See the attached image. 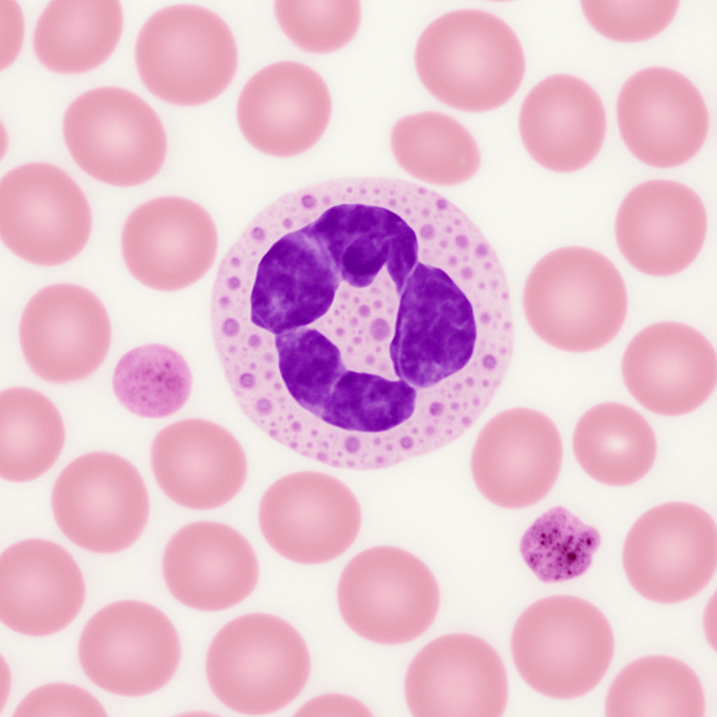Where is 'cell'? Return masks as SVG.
<instances>
[{"label": "cell", "mask_w": 717, "mask_h": 717, "mask_svg": "<svg viewBox=\"0 0 717 717\" xmlns=\"http://www.w3.org/2000/svg\"><path fill=\"white\" fill-rule=\"evenodd\" d=\"M404 689L415 717H499L508 695L500 656L468 634L445 635L425 646L409 665Z\"/></svg>", "instance_id": "cell-15"}, {"label": "cell", "mask_w": 717, "mask_h": 717, "mask_svg": "<svg viewBox=\"0 0 717 717\" xmlns=\"http://www.w3.org/2000/svg\"><path fill=\"white\" fill-rule=\"evenodd\" d=\"M419 202V230L425 263L441 268L471 291L509 290L494 250L460 209L424 188Z\"/></svg>", "instance_id": "cell-30"}, {"label": "cell", "mask_w": 717, "mask_h": 717, "mask_svg": "<svg viewBox=\"0 0 717 717\" xmlns=\"http://www.w3.org/2000/svg\"><path fill=\"white\" fill-rule=\"evenodd\" d=\"M706 214L699 197L681 183L653 180L632 189L615 220L622 256L642 273L667 277L689 266L706 236Z\"/></svg>", "instance_id": "cell-22"}, {"label": "cell", "mask_w": 717, "mask_h": 717, "mask_svg": "<svg viewBox=\"0 0 717 717\" xmlns=\"http://www.w3.org/2000/svg\"><path fill=\"white\" fill-rule=\"evenodd\" d=\"M706 709L695 671L674 657L637 659L615 677L606 695L607 717H702Z\"/></svg>", "instance_id": "cell-32"}, {"label": "cell", "mask_w": 717, "mask_h": 717, "mask_svg": "<svg viewBox=\"0 0 717 717\" xmlns=\"http://www.w3.org/2000/svg\"><path fill=\"white\" fill-rule=\"evenodd\" d=\"M215 225L207 211L185 198L149 200L127 217L121 245L125 265L144 286L162 291L186 288L211 267Z\"/></svg>", "instance_id": "cell-18"}, {"label": "cell", "mask_w": 717, "mask_h": 717, "mask_svg": "<svg viewBox=\"0 0 717 717\" xmlns=\"http://www.w3.org/2000/svg\"><path fill=\"white\" fill-rule=\"evenodd\" d=\"M162 573L172 594L199 611H218L246 599L259 576L249 541L231 527L211 521L185 525L167 543Z\"/></svg>", "instance_id": "cell-24"}, {"label": "cell", "mask_w": 717, "mask_h": 717, "mask_svg": "<svg viewBox=\"0 0 717 717\" xmlns=\"http://www.w3.org/2000/svg\"><path fill=\"white\" fill-rule=\"evenodd\" d=\"M274 13L286 35L300 48L316 53L337 50L357 32L356 0H277Z\"/></svg>", "instance_id": "cell-37"}, {"label": "cell", "mask_w": 717, "mask_h": 717, "mask_svg": "<svg viewBox=\"0 0 717 717\" xmlns=\"http://www.w3.org/2000/svg\"><path fill=\"white\" fill-rule=\"evenodd\" d=\"M92 218L78 185L61 169L34 162L9 171L0 182V235L15 255L53 266L78 254Z\"/></svg>", "instance_id": "cell-12"}, {"label": "cell", "mask_w": 717, "mask_h": 717, "mask_svg": "<svg viewBox=\"0 0 717 717\" xmlns=\"http://www.w3.org/2000/svg\"><path fill=\"white\" fill-rule=\"evenodd\" d=\"M622 139L643 162L681 165L702 146L708 130L705 102L695 85L673 69L653 67L630 76L617 100Z\"/></svg>", "instance_id": "cell-16"}, {"label": "cell", "mask_w": 717, "mask_h": 717, "mask_svg": "<svg viewBox=\"0 0 717 717\" xmlns=\"http://www.w3.org/2000/svg\"><path fill=\"white\" fill-rule=\"evenodd\" d=\"M51 504L58 527L71 542L102 554L132 545L149 514L148 492L137 468L104 452L71 462L54 485Z\"/></svg>", "instance_id": "cell-9"}, {"label": "cell", "mask_w": 717, "mask_h": 717, "mask_svg": "<svg viewBox=\"0 0 717 717\" xmlns=\"http://www.w3.org/2000/svg\"><path fill=\"white\" fill-rule=\"evenodd\" d=\"M210 319L215 349L238 406L253 424L280 443L290 415L274 336L251 322L248 292L236 284H214Z\"/></svg>", "instance_id": "cell-19"}, {"label": "cell", "mask_w": 717, "mask_h": 717, "mask_svg": "<svg viewBox=\"0 0 717 717\" xmlns=\"http://www.w3.org/2000/svg\"><path fill=\"white\" fill-rule=\"evenodd\" d=\"M562 456L561 436L550 418L536 410L511 408L494 416L481 429L472 452L471 473L489 502L523 508L550 492Z\"/></svg>", "instance_id": "cell-14"}, {"label": "cell", "mask_w": 717, "mask_h": 717, "mask_svg": "<svg viewBox=\"0 0 717 717\" xmlns=\"http://www.w3.org/2000/svg\"><path fill=\"white\" fill-rule=\"evenodd\" d=\"M151 462L162 491L176 504L210 510L232 499L247 475L244 450L228 430L202 419H186L153 439Z\"/></svg>", "instance_id": "cell-23"}, {"label": "cell", "mask_w": 717, "mask_h": 717, "mask_svg": "<svg viewBox=\"0 0 717 717\" xmlns=\"http://www.w3.org/2000/svg\"><path fill=\"white\" fill-rule=\"evenodd\" d=\"M123 25L118 1H52L36 23L34 52L52 71L86 72L110 57L120 40Z\"/></svg>", "instance_id": "cell-28"}, {"label": "cell", "mask_w": 717, "mask_h": 717, "mask_svg": "<svg viewBox=\"0 0 717 717\" xmlns=\"http://www.w3.org/2000/svg\"><path fill=\"white\" fill-rule=\"evenodd\" d=\"M190 369L175 349L147 344L127 352L112 377L113 391L130 412L146 418H164L180 410L192 390Z\"/></svg>", "instance_id": "cell-34"}, {"label": "cell", "mask_w": 717, "mask_h": 717, "mask_svg": "<svg viewBox=\"0 0 717 717\" xmlns=\"http://www.w3.org/2000/svg\"><path fill=\"white\" fill-rule=\"evenodd\" d=\"M297 716H373L370 711L358 699L341 694L317 696L302 706Z\"/></svg>", "instance_id": "cell-41"}, {"label": "cell", "mask_w": 717, "mask_h": 717, "mask_svg": "<svg viewBox=\"0 0 717 717\" xmlns=\"http://www.w3.org/2000/svg\"><path fill=\"white\" fill-rule=\"evenodd\" d=\"M622 563L632 587L661 604L687 600L709 583L717 565L714 521L690 503L671 502L642 515L625 539Z\"/></svg>", "instance_id": "cell-11"}, {"label": "cell", "mask_w": 717, "mask_h": 717, "mask_svg": "<svg viewBox=\"0 0 717 717\" xmlns=\"http://www.w3.org/2000/svg\"><path fill=\"white\" fill-rule=\"evenodd\" d=\"M280 377L291 397L316 419L347 370L340 352L318 330L300 327L274 335Z\"/></svg>", "instance_id": "cell-36"}, {"label": "cell", "mask_w": 717, "mask_h": 717, "mask_svg": "<svg viewBox=\"0 0 717 717\" xmlns=\"http://www.w3.org/2000/svg\"><path fill=\"white\" fill-rule=\"evenodd\" d=\"M217 275L246 288L251 322L273 335L323 316L342 281L324 248L298 225L283 197L250 222Z\"/></svg>", "instance_id": "cell-1"}, {"label": "cell", "mask_w": 717, "mask_h": 717, "mask_svg": "<svg viewBox=\"0 0 717 717\" xmlns=\"http://www.w3.org/2000/svg\"><path fill=\"white\" fill-rule=\"evenodd\" d=\"M573 449L581 466L594 480L611 486H626L641 479L652 467L656 439L648 422L632 408L604 403L579 419Z\"/></svg>", "instance_id": "cell-29"}, {"label": "cell", "mask_w": 717, "mask_h": 717, "mask_svg": "<svg viewBox=\"0 0 717 717\" xmlns=\"http://www.w3.org/2000/svg\"><path fill=\"white\" fill-rule=\"evenodd\" d=\"M19 335L32 370L46 381L67 383L98 368L110 347L111 328L105 307L91 291L58 284L30 299Z\"/></svg>", "instance_id": "cell-17"}, {"label": "cell", "mask_w": 717, "mask_h": 717, "mask_svg": "<svg viewBox=\"0 0 717 717\" xmlns=\"http://www.w3.org/2000/svg\"><path fill=\"white\" fill-rule=\"evenodd\" d=\"M337 603L348 627L368 641L387 645L422 634L438 613L440 592L428 566L399 548H370L346 565Z\"/></svg>", "instance_id": "cell-8"}, {"label": "cell", "mask_w": 717, "mask_h": 717, "mask_svg": "<svg viewBox=\"0 0 717 717\" xmlns=\"http://www.w3.org/2000/svg\"><path fill=\"white\" fill-rule=\"evenodd\" d=\"M263 537L283 557L302 564L330 562L345 552L361 525L351 489L327 473L305 471L271 485L258 509Z\"/></svg>", "instance_id": "cell-13"}, {"label": "cell", "mask_w": 717, "mask_h": 717, "mask_svg": "<svg viewBox=\"0 0 717 717\" xmlns=\"http://www.w3.org/2000/svg\"><path fill=\"white\" fill-rule=\"evenodd\" d=\"M331 99L321 77L299 62L269 64L251 76L239 96L237 116L246 140L273 156L300 153L321 137Z\"/></svg>", "instance_id": "cell-21"}, {"label": "cell", "mask_w": 717, "mask_h": 717, "mask_svg": "<svg viewBox=\"0 0 717 717\" xmlns=\"http://www.w3.org/2000/svg\"><path fill=\"white\" fill-rule=\"evenodd\" d=\"M621 367L632 396L664 416L693 411L716 385L713 346L699 331L677 322L655 323L638 333L625 349Z\"/></svg>", "instance_id": "cell-20"}, {"label": "cell", "mask_w": 717, "mask_h": 717, "mask_svg": "<svg viewBox=\"0 0 717 717\" xmlns=\"http://www.w3.org/2000/svg\"><path fill=\"white\" fill-rule=\"evenodd\" d=\"M599 532L562 506L550 508L527 528L519 545L523 560L544 583L569 580L590 566Z\"/></svg>", "instance_id": "cell-35"}, {"label": "cell", "mask_w": 717, "mask_h": 717, "mask_svg": "<svg viewBox=\"0 0 717 717\" xmlns=\"http://www.w3.org/2000/svg\"><path fill=\"white\" fill-rule=\"evenodd\" d=\"M1 59L2 70L18 56L23 40L24 22L21 9L13 1H1Z\"/></svg>", "instance_id": "cell-40"}, {"label": "cell", "mask_w": 717, "mask_h": 717, "mask_svg": "<svg viewBox=\"0 0 717 717\" xmlns=\"http://www.w3.org/2000/svg\"><path fill=\"white\" fill-rule=\"evenodd\" d=\"M415 66L426 88L454 109L482 112L508 102L524 74L522 46L496 15L461 9L436 18L416 46Z\"/></svg>", "instance_id": "cell-2"}, {"label": "cell", "mask_w": 717, "mask_h": 717, "mask_svg": "<svg viewBox=\"0 0 717 717\" xmlns=\"http://www.w3.org/2000/svg\"><path fill=\"white\" fill-rule=\"evenodd\" d=\"M80 664L100 688L137 697L166 685L181 656L177 632L167 615L146 602L123 600L97 612L78 642Z\"/></svg>", "instance_id": "cell-10"}, {"label": "cell", "mask_w": 717, "mask_h": 717, "mask_svg": "<svg viewBox=\"0 0 717 717\" xmlns=\"http://www.w3.org/2000/svg\"><path fill=\"white\" fill-rule=\"evenodd\" d=\"M676 0H583L590 25L604 36L618 41H638L654 36L673 19Z\"/></svg>", "instance_id": "cell-38"}, {"label": "cell", "mask_w": 717, "mask_h": 717, "mask_svg": "<svg viewBox=\"0 0 717 717\" xmlns=\"http://www.w3.org/2000/svg\"><path fill=\"white\" fill-rule=\"evenodd\" d=\"M62 417L41 393L25 387L0 394V475L27 482L46 472L64 443Z\"/></svg>", "instance_id": "cell-31"}, {"label": "cell", "mask_w": 717, "mask_h": 717, "mask_svg": "<svg viewBox=\"0 0 717 717\" xmlns=\"http://www.w3.org/2000/svg\"><path fill=\"white\" fill-rule=\"evenodd\" d=\"M140 78L153 95L180 106L206 103L230 84L237 49L226 22L204 7L176 4L154 13L135 44Z\"/></svg>", "instance_id": "cell-6"}, {"label": "cell", "mask_w": 717, "mask_h": 717, "mask_svg": "<svg viewBox=\"0 0 717 717\" xmlns=\"http://www.w3.org/2000/svg\"><path fill=\"white\" fill-rule=\"evenodd\" d=\"M512 654L524 681L538 692L569 699L589 692L614 653L611 627L589 601L555 595L529 606L512 634Z\"/></svg>", "instance_id": "cell-4"}, {"label": "cell", "mask_w": 717, "mask_h": 717, "mask_svg": "<svg viewBox=\"0 0 717 717\" xmlns=\"http://www.w3.org/2000/svg\"><path fill=\"white\" fill-rule=\"evenodd\" d=\"M391 146L398 160L418 178L438 186L463 183L479 169L478 146L469 131L446 114L426 111L394 126Z\"/></svg>", "instance_id": "cell-33"}, {"label": "cell", "mask_w": 717, "mask_h": 717, "mask_svg": "<svg viewBox=\"0 0 717 717\" xmlns=\"http://www.w3.org/2000/svg\"><path fill=\"white\" fill-rule=\"evenodd\" d=\"M523 309L535 334L569 352L601 348L625 320L627 295L622 277L606 257L567 246L541 258L523 291Z\"/></svg>", "instance_id": "cell-3"}, {"label": "cell", "mask_w": 717, "mask_h": 717, "mask_svg": "<svg viewBox=\"0 0 717 717\" xmlns=\"http://www.w3.org/2000/svg\"><path fill=\"white\" fill-rule=\"evenodd\" d=\"M85 583L75 560L62 546L29 539L0 557V619L11 629L32 636L65 628L81 611Z\"/></svg>", "instance_id": "cell-25"}, {"label": "cell", "mask_w": 717, "mask_h": 717, "mask_svg": "<svg viewBox=\"0 0 717 717\" xmlns=\"http://www.w3.org/2000/svg\"><path fill=\"white\" fill-rule=\"evenodd\" d=\"M304 228L324 248L341 281L353 287L370 286L385 269L399 296L419 262L415 230L383 207L336 204Z\"/></svg>", "instance_id": "cell-26"}, {"label": "cell", "mask_w": 717, "mask_h": 717, "mask_svg": "<svg viewBox=\"0 0 717 717\" xmlns=\"http://www.w3.org/2000/svg\"><path fill=\"white\" fill-rule=\"evenodd\" d=\"M106 717L101 703L85 689L70 683H54L30 692L16 708L13 717Z\"/></svg>", "instance_id": "cell-39"}, {"label": "cell", "mask_w": 717, "mask_h": 717, "mask_svg": "<svg viewBox=\"0 0 717 717\" xmlns=\"http://www.w3.org/2000/svg\"><path fill=\"white\" fill-rule=\"evenodd\" d=\"M67 147L88 174L116 186L143 183L157 174L167 137L155 111L136 94L100 87L76 97L62 121Z\"/></svg>", "instance_id": "cell-7"}, {"label": "cell", "mask_w": 717, "mask_h": 717, "mask_svg": "<svg viewBox=\"0 0 717 717\" xmlns=\"http://www.w3.org/2000/svg\"><path fill=\"white\" fill-rule=\"evenodd\" d=\"M606 114L596 91L569 74L550 76L524 98L519 130L531 158L545 169L572 172L587 165L605 137Z\"/></svg>", "instance_id": "cell-27"}, {"label": "cell", "mask_w": 717, "mask_h": 717, "mask_svg": "<svg viewBox=\"0 0 717 717\" xmlns=\"http://www.w3.org/2000/svg\"><path fill=\"white\" fill-rule=\"evenodd\" d=\"M216 697L228 708L265 715L286 706L304 688L310 657L300 634L283 619L250 613L226 624L206 658Z\"/></svg>", "instance_id": "cell-5"}]
</instances>
